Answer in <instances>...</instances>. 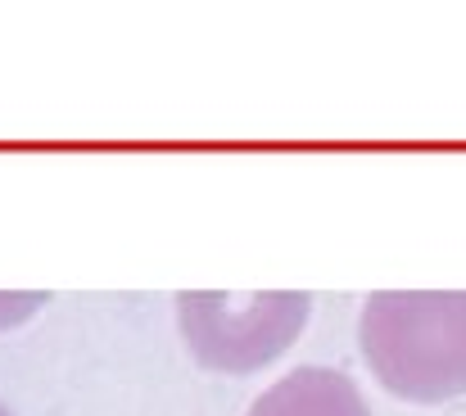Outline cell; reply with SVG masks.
Here are the masks:
<instances>
[{"mask_svg":"<svg viewBox=\"0 0 466 416\" xmlns=\"http://www.w3.org/2000/svg\"><path fill=\"white\" fill-rule=\"evenodd\" d=\"M362 353L412 403L466 394V289H380L362 303Z\"/></svg>","mask_w":466,"mask_h":416,"instance_id":"6da1fadb","label":"cell"},{"mask_svg":"<svg viewBox=\"0 0 466 416\" xmlns=\"http://www.w3.org/2000/svg\"><path fill=\"white\" fill-rule=\"evenodd\" d=\"M312 299L295 289L258 294H218L186 289L177 294V321L190 353L213 371H254L286 353L309 321Z\"/></svg>","mask_w":466,"mask_h":416,"instance_id":"7a4b0ae2","label":"cell"},{"mask_svg":"<svg viewBox=\"0 0 466 416\" xmlns=\"http://www.w3.org/2000/svg\"><path fill=\"white\" fill-rule=\"evenodd\" d=\"M249 416H371L358 385L330 367H299L254 399Z\"/></svg>","mask_w":466,"mask_h":416,"instance_id":"3957f363","label":"cell"},{"mask_svg":"<svg viewBox=\"0 0 466 416\" xmlns=\"http://www.w3.org/2000/svg\"><path fill=\"white\" fill-rule=\"evenodd\" d=\"M0 416H9V408H0Z\"/></svg>","mask_w":466,"mask_h":416,"instance_id":"277c9868","label":"cell"}]
</instances>
